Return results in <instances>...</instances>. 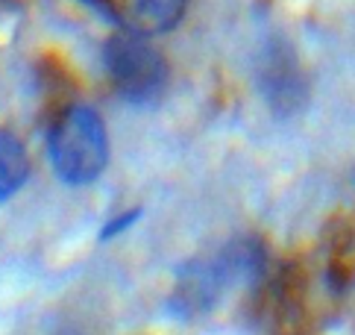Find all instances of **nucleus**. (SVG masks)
<instances>
[{"mask_svg":"<svg viewBox=\"0 0 355 335\" xmlns=\"http://www.w3.org/2000/svg\"><path fill=\"white\" fill-rule=\"evenodd\" d=\"M261 88H264V97H268L270 109L279 115H294L302 103H306V76L300 74L294 54L282 44V47H273L268 54V62L261 68Z\"/></svg>","mask_w":355,"mask_h":335,"instance_id":"39448f33","label":"nucleus"},{"mask_svg":"<svg viewBox=\"0 0 355 335\" xmlns=\"http://www.w3.org/2000/svg\"><path fill=\"white\" fill-rule=\"evenodd\" d=\"M264 268H268V256H264L261 241L256 238H235L214 253L194 256L176 274V286L171 291V312L180 318H200L218 303V297L230 286L250 277L259 279Z\"/></svg>","mask_w":355,"mask_h":335,"instance_id":"f257e3e1","label":"nucleus"},{"mask_svg":"<svg viewBox=\"0 0 355 335\" xmlns=\"http://www.w3.org/2000/svg\"><path fill=\"white\" fill-rule=\"evenodd\" d=\"M27 177H30L27 150L12 133L0 130V200L15 195L27 183Z\"/></svg>","mask_w":355,"mask_h":335,"instance_id":"0eeeda50","label":"nucleus"},{"mask_svg":"<svg viewBox=\"0 0 355 335\" xmlns=\"http://www.w3.org/2000/svg\"><path fill=\"white\" fill-rule=\"evenodd\" d=\"M135 218H138V212H130V215H123V218H115V221H112V227H106V229H103V233H100V236H103V238L115 236L118 229H126V227H130V221H135Z\"/></svg>","mask_w":355,"mask_h":335,"instance_id":"6e6552de","label":"nucleus"},{"mask_svg":"<svg viewBox=\"0 0 355 335\" xmlns=\"http://www.w3.org/2000/svg\"><path fill=\"white\" fill-rule=\"evenodd\" d=\"M50 162L62 183L88 186L103 174L109 162V138L100 115L73 103L50 126L47 138Z\"/></svg>","mask_w":355,"mask_h":335,"instance_id":"f03ea898","label":"nucleus"},{"mask_svg":"<svg viewBox=\"0 0 355 335\" xmlns=\"http://www.w3.org/2000/svg\"><path fill=\"white\" fill-rule=\"evenodd\" d=\"M123 33L159 35L180 24L188 0H88Z\"/></svg>","mask_w":355,"mask_h":335,"instance_id":"20e7f679","label":"nucleus"},{"mask_svg":"<svg viewBox=\"0 0 355 335\" xmlns=\"http://www.w3.org/2000/svg\"><path fill=\"white\" fill-rule=\"evenodd\" d=\"M326 274H329V286L335 291H344L352 279V265H355V233L347 224H332L329 227V238H326Z\"/></svg>","mask_w":355,"mask_h":335,"instance_id":"423d86ee","label":"nucleus"},{"mask_svg":"<svg viewBox=\"0 0 355 335\" xmlns=\"http://www.w3.org/2000/svg\"><path fill=\"white\" fill-rule=\"evenodd\" d=\"M106 71L118 95L130 103H153L168 83V65L156 47H150L147 35L121 33L106 44Z\"/></svg>","mask_w":355,"mask_h":335,"instance_id":"7ed1b4c3","label":"nucleus"}]
</instances>
